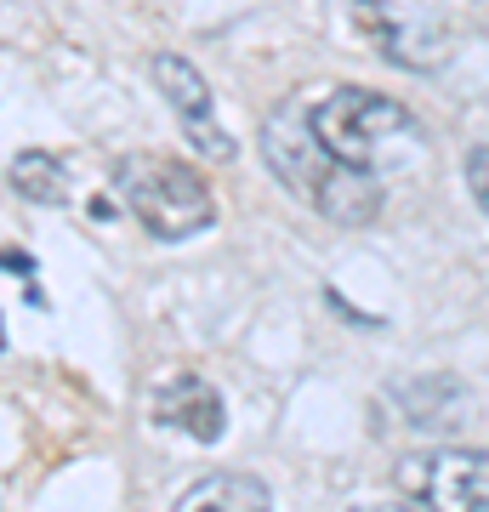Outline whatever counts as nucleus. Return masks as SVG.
Wrapping results in <instances>:
<instances>
[{
  "instance_id": "obj_11",
  "label": "nucleus",
  "mask_w": 489,
  "mask_h": 512,
  "mask_svg": "<svg viewBox=\"0 0 489 512\" xmlns=\"http://www.w3.org/2000/svg\"><path fill=\"white\" fill-rule=\"evenodd\" d=\"M182 137L200 148V160H211V165H228V160H234V137H228L217 120H194V126H182Z\"/></svg>"
},
{
  "instance_id": "obj_2",
  "label": "nucleus",
  "mask_w": 489,
  "mask_h": 512,
  "mask_svg": "<svg viewBox=\"0 0 489 512\" xmlns=\"http://www.w3.org/2000/svg\"><path fill=\"white\" fill-rule=\"evenodd\" d=\"M114 188L137 222L154 239H194L217 222V200L200 183V171L182 160H160V154H131L114 165Z\"/></svg>"
},
{
  "instance_id": "obj_13",
  "label": "nucleus",
  "mask_w": 489,
  "mask_h": 512,
  "mask_svg": "<svg viewBox=\"0 0 489 512\" xmlns=\"http://www.w3.org/2000/svg\"><path fill=\"white\" fill-rule=\"evenodd\" d=\"M353 512H416V507H404V501H359Z\"/></svg>"
},
{
  "instance_id": "obj_12",
  "label": "nucleus",
  "mask_w": 489,
  "mask_h": 512,
  "mask_svg": "<svg viewBox=\"0 0 489 512\" xmlns=\"http://www.w3.org/2000/svg\"><path fill=\"white\" fill-rule=\"evenodd\" d=\"M467 188H472V200H478V211L489 217V148H472L467 154Z\"/></svg>"
},
{
  "instance_id": "obj_4",
  "label": "nucleus",
  "mask_w": 489,
  "mask_h": 512,
  "mask_svg": "<svg viewBox=\"0 0 489 512\" xmlns=\"http://www.w3.org/2000/svg\"><path fill=\"white\" fill-rule=\"evenodd\" d=\"M399 484L433 512H489V450L444 444L433 456L399 461Z\"/></svg>"
},
{
  "instance_id": "obj_14",
  "label": "nucleus",
  "mask_w": 489,
  "mask_h": 512,
  "mask_svg": "<svg viewBox=\"0 0 489 512\" xmlns=\"http://www.w3.org/2000/svg\"><path fill=\"white\" fill-rule=\"evenodd\" d=\"M0 353H6V325H0Z\"/></svg>"
},
{
  "instance_id": "obj_5",
  "label": "nucleus",
  "mask_w": 489,
  "mask_h": 512,
  "mask_svg": "<svg viewBox=\"0 0 489 512\" xmlns=\"http://www.w3.org/2000/svg\"><path fill=\"white\" fill-rule=\"evenodd\" d=\"M262 160H268V171L290 194H302L308 205L325 188V177L336 171V154H325V143L313 137V120L302 109H290V103H279L262 120Z\"/></svg>"
},
{
  "instance_id": "obj_3",
  "label": "nucleus",
  "mask_w": 489,
  "mask_h": 512,
  "mask_svg": "<svg viewBox=\"0 0 489 512\" xmlns=\"http://www.w3.org/2000/svg\"><path fill=\"white\" fill-rule=\"evenodd\" d=\"M353 23L381 57H393L404 69H444L450 57V23L444 12H427L421 0H347Z\"/></svg>"
},
{
  "instance_id": "obj_1",
  "label": "nucleus",
  "mask_w": 489,
  "mask_h": 512,
  "mask_svg": "<svg viewBox=\"0 0 489 512\" xmlns=\"http://www.w3.org/2000/svg\"><path fill=\"white\" fill-rule=\"evenodd\" d=\"M313 137L325 143V154L359 165V171H387V165H421L427 154V131L399 97L364 92V86H342L330 92L319 109L308 114Z\"/></svg>"
},
{
  "instance_id": "obj_8",
  "label": "nucleus",
  "mask_w": 489,
  "mask_h": 512,
  "mask_svg": "<svg viewBox=\"0 0 489 512\" xmlns=\"http://www.w3.org/2000/svg\"><path fill=\"white\" fill-rule=\"evenodd\" d=\"M399 410L427 433H450L467 410V387L455 376H416V382H399Z\"/></svg>"
},
{
  "instance_id": "obj_9",
  "label": "nucleus",
  "mask_w": 489,
  "mask_h": 512,
  "mask_svg": "<svg viewBox=\"0 0 489 512\" xmlns=\"http://www.w3.org/2000/svg\"><path fill=\"white\" fill-rule=\"evenodd\" d=\"M154 86L165 92V103L182 114V126H194V120H211V86H205V74L177 52H160L154 57Z\"/></svg>"
},
{
  "instance_id": "obj_7",
  "label": "nucleus",
  "mask_w": 489,
  "mask_h": 512,
  "mask_svg": "<svg viewBox=\"0 0 489 512\" xmlns=\"http://www.w3.org/2000/svg\"><path fill=\"white\" fill-rule=\"evenodd\" d=\"M171 512H273V495L251 473H205L194 490L177 495Z\"/></svg>"
},
{
  "instance_id": "obj_6",
  "label": "nucleus",
  "mask_w": 489,
  "mask_h": 512,
  "mask_svg": "<svg viewBox=\"0 0 489 512\" xmlns=\"http://www.w3.org/2000/svg\"><path fill=\"white\" fill-rule=\"evenodd\" d=\"M148 416H154V427H177V433H188V439H200V444H217L222 427H228L222 393L211 382H200V376L165 382L154 393V404H148Z\"/></svg>"
},
{
  "instance_id": "obj_10",
  "label": "nucleus",
  "mask_w": 489,
  "mask_h": 512,
  "mask_svg": "<svg viewBox=\"0 0 489 512\" xmlns=\"http://www.w3.org/2000/svg\"><path fill=\"white\" fill-rule=\"evenodd\" d=\"M6 177H12V188H18L23 200H35V205H63L74 194L69 165L57 160V154H46V148H23Z\"/></svg>"
}]
</instances>
